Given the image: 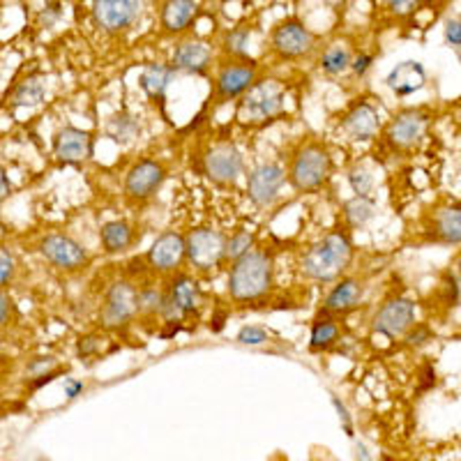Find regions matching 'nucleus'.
I'll return each instance as SVG.
<instances>
[{
    "label": "nucleus",
    "mask_w": 461,
    "mask_h": 461,
    "mask_svg": "<svg viewBox=\"0 0 461 461\" xmlns=\"http://www.w3.org/2000/svg\"><path fill=\"white\" fill-rule=\"evenodd\" d=\"M286 185V167L279 159H261L245 173V196L258 212L273 210Z\"/></svg>",
    "instance_id": "9d476101"
},
{
    "label": "nucleus",
    "mask_w": 461,
    "mask_h": 461,
    "mask_svg": "<svg viewBox=\"0 0 461 461\" xmlns=\"http://www.w3.org/2000/svg\"><path fill=\"white\" fill-rule=\"evenodd\" d=\"M415 3H420V5H434L438 0H415Z\"/></svg>",
    "instance_id": "5fc2aeb1"
},
{
    "label": "nucleus",
    "mask_w": 461,
    "mask_h": 461,
    "mask_svg": "<svg viewBox=\"0 0 461 461\" xmlns=\"http://www.w3.org/2000/svg\"><path fill=\"white\" fill-rule=\"evenodd\" d=\"M427 236L436 245H461V205H443L427 221Z\"/></svg>",
    "instance_id": "393cba45"
},
{
    "label": "nucleus",
    "mask_w": 461,
    "mask_h": 461,
    "mask_svg": "<svg viewBox=\"0 0 461 461\" xmlns=\"http://www.w3.org/2000/svg\"><path fill=\"white\" fill-rule=\"evenodd\" d=\"M335 127L339 137H344L348 143H356V146L376 141L383 130L381 106L369 97H357V100L346 104V109L337 118Z\"/></svg>",
    "instance_id": "f8f14e48"
},
{
    "label": "nucleus",
    "mask_w": 461,
    "mask_h": 461,
    "mask_svg": "<svg viewBox=\"0 0 461 461\" xmlns=\"http://www.w3.org/2000/svg\"><path fill=\"white\" fill-rule=\"evenodd\" d=\"M10 236H12V230H10V226L5 224V221L0 220V245H5L7 240H10Z\"/></svg>",
    "instance_id": "864d4df0"
},
{
    "label": "nucleus",
    "mask_w": 461,
    "mask_h": 461,
    "mask_svg": "<svg viewBox=\"0 0 461 461\" xmlns=\"http://www.w3.org/2000/svg\"><path fill=\"white\" fill-rule=\"evenodd\" d=\"M104 134L121 148H130L141 139L143 121L134 111H115L104 122Z\"/></svg>",
    "instance_id": "bb28decb"
},
{
    "label": "nucleus",
    "mask_w": 461,
    "mask_h": 461,
    "mask_svg": "<svg viewBox=\"0 0 461 461\" xmlns=\"http://www.w3.org/2000/svg\"><path fill=\"white\" fill-rule=\"evenodd\" d=\"M16 319V307L14 300L10 298V294H5L3 288H0V332L7 330Z\"/></svg>",
    "instance_id": "c03bdc74"
},
{
    "label": "nucleus",
    "mask_w": 461,
    "mask_h": 461,
    "mask_svg": "<svg viewBox=\"0 0 461 461\" xmlns=\"http://www.w3.org/2000/svg\"><path fill=\"white\" fill-rule=\"evenodd\" d=\"M415 321H418V307L413 300L406 295H393L383 300L374 312L372 330L388 339H402Z\"/></svg>",
    "instance_id": "dca6fc26"
},
{
    "label": "nucleus",
    "mask_w": 461,
    "mask_h": 461,
    "mask_svg": "<svg viewBox=\"0 0 461 461\" xmlns=\"http://www.w3.org/2000/svg\"><path fill=\"white\" fill-rule=\"evenodd\" d=\"M95 155V137L93 131L81 130V127L65 125L53 134V158L60 164H84L93 159Z\"/></svg>",
    "instance_id": "6ab92c4d"
},
{
    "label": "nucleus",
    "mask_w": 461,
    "mask_h": 461,
    "mask_svg": "<svg viewBox=\"0 0 461 461\" xmlns=\"http://www.w3.org/2000/svg\"><path fill=\"white\" fill-rule=\"evenodd\" d=\"M378 217L376 196H351L339 205V220L346 230H365Z\"/></svg>",
    "instance_id": "a878e982"
},
{
    "label": "nucleus",
    "mask_w": 461,
    "mask_h": 461,
    "mask_svg": "<svg viewBox=\"0 0 461 461\" xmlns=\"http://www.w3.org/2000/svg\"><path fill=\"white\" fill-rule=\"evenodd\" d=\"M353 261H356L353 233L339 224L323 233L300 254L298 273L304 282L328 286L348 275Z\"/></svg>",
    "instance_id": "f03ea898"
},
{
    "label": "nucleus",
    "mask_w": 461,
    "mask_h": 461,
    "mask_svg": "<svg viewBox=\"0 0 461 461\" xmlns=\"http://www.w3.org/2000/svg\"><path fill=\"white\" fill-rule=\"evenodd\" d=\"M199 5L196 0H164L159 10V26L167 35H183L194 23Z\"/></svg>",
    "instance_id": "cd10ccee"
},
{
    "label": "nucleus",
    "mask_w": 461,
    "mask_h": 461,
    "mask_svg": "<svg viewBox=\"0 0 461 461\" xmlns=\"http://www.w3.org/2000/svg\"><path fill=\"white\" fill-rule=\"evenodd\" d=\"M249 44H252V28L236 26L224 32L220 47L226 58H249Z\"/></svg>",
    "instance_id": "72a5a7b5"
},
{
    "label": "nucleus",
    "mask_w": 461,
    "mask_h": 461,
    "mask_svg": "<svg viewBox=\"0 0 461 461\" xmlns=\"http://www.w3.org/2000/svg\"><path fill=\"white\" fill-rule=\"evenodd\" d=\"M319 49V35L300 19H284L270 32V53L282 63H300Z\"/></svg>",
    "instance_id": "ddd939ff"
},
{
    "label": "nucleus",
    "mask_w": 461,
    "mask_h": 461,
    "mask_svg": "<svg viewBox=\"0 0 461 461\" xmlns=\"http://www.w3.org/2000/svg\"><path fill=\"white\" fill-rule=\"evenodd\" d=\"M344 180L353 196H374L376 189V176H374L372 167L365 162H353L351 167L344 171Z\"/></svg>",
    "instance_id": "473e14b6"
},
{
    "label": "nucleus",
    "mask_w": 461,
    "mask_h": 461,
    "mask_svg": "<svg viewBox=\"0 0 461 461\" xmlns=\"http://www.w3.org/2000/svg\"><path fill=\"white\" fill-rule=\"evenodd\" d=\"M44 100H47V79L42 74H26L7 95V102L14 109H35Z\"/></svg>",
    "instance_id": "7c9ffc66"
},
{
    "label": "nucleus",
    "mask_w": 461,
    "mask_h": 461,
    "mask_svg": "<svg viewBox=\"0 0 461 461\" xmlns=\"http://www.w3.org/2000/svg\"><path fill=\"white\" fill-rule=\"evenodd\" d=\"M353 49L348 47L346 42H332L319 53V72L328 79H339L344 77L346 72H351V63H353Z\"/></svg>",
    "instance_id": "2f4dec72"
},
{
    "label": "nucleus",
    "mask_w": 461,
    "mask_h": 461,
    "mask_svg": "<svg viewBox=\"0 0 461 461\" xmlns=\"http://www.w3.org/2000/svg\"><path fill=\"white\" fill-rule=\"evenodd\" d=\"M362 300H365V282H362V277H357V275H344L335 284H330L328 294L321 300L319 310L325 312V314L344 319V316L360 310Z\"/></svg>",
    "instance_id": "aec40b11"
},
{
    "label": "nucleus",
    "mask_w": 461,
    "mask_h": 461,
    "mask_svg": "<svg viewBox=\"0 0 461 461\" xmlns=\"http://www.w3.org/2000/svg\"><path fill=\"white\" fill-rule=\"evenodd\" d=\"M63 390H65V397H68L69 402H74V399L81 397V394L86 393V383L79 381V378H65Z\"/></svg>",
    "instance_id": "09e8293b"
},
{
    "label": "nucleus",
    "mask_w": 461,
    "mask_h": 461,
    "mask_svg": "<svg viewBox=\"0 0 461 461\" xmlns=\"http://www.w3.org/2000/svg\"><path fill=\"white\" fill-rule=\"evenodd\" d=\"M356 459L357 461H372V455H369V450L365 443H357L356 446Z\"/></svg>",
    "instance_id": "603ef678"
},
{
    "label": "nucleus",
    "mask_w": 461,
    "mask_h": 461,
    "mask_svg": "<svg viewBox=\"0 0 461 461\" xmlns=\"http://www.w3.org/2000/svg\"><path fill=\"white\" fill-rule=\"evenodd\" d=\"M263 68L254 58H224L212 77V90L205 111H215L224 104H236L247 90L263 77Z\"/></svg>",
    "instance_id": "39448f33"
},
{
    "label": "nucleus",
    "mask_w": 461,
    "mask_h": 461,
    "mask_svg": "<svg viewBox=\"0 0 461 461\" xmlns=\"http://www.w3.org/2000/svg\"><path fill=\"white\" fill-rule=\"evenodd\" d=\"M143 0H93L90 14L95 26L106 35H122L131 26H137L143 14Z\"/></svg>",
    "instance_id": "f3484780"
},
{
    "label": "nucleus",
    "mask_w": 461,
    "mask_h": 461,
    "mask_svg": "<svg viewBox=\"0 0 461 461\" xmlns=\"http://www.w3.org/2000/svg\"><path fill=\"white\" fill-rule=\"evenodd\" d=\"M141 242V229L130 220H106L100 226V247L104 257H127Z\"/></svg>",
    "instance_id": "4be33fe9"
},
{
    "label": "nucleus",
    "mask_w": 461,
    "mask_h": 461,
    "mask_svg": "<svg viewBox=\"0 0 461 461\" xmlns=\"http://www.w3.org/2000/svg\"><path fill=\"white\" fill-rule=\"evenodd\" d=\"M277 284V261L270 247L252 252L226 266V298L236 307H257L270 300Z\"/></svg>",
    "instance_id": "f257e3e1"
},
{
    "label": "nucleus",
    "mask_w": 461,
    "mask_h": 461,
    "mask_svg": "<svg viewBox=\"0 0 461 461\" xmlns=\"http://www.w3.org/2000/svg\"><path fill=\"white\" fill-rule=\"evenodd\" d=\"M164 284H167L168 298L183 312L185 319L199 321L201 312L205 307V291L201 286V279L189 273V270H180V273L164 279Z\"/></svg>",
    "instance_id": "a211bd4d"
},
{
    "label": "nucleus",
    "mask_w": 461,
    "mask_h": 461,
    "mask_svg": "<svg viewBox=\"0 0 461 461\" xmlns=\"http://www.w3.org/2000/svg\"><path fill=\"white\" fill-rule=\"evenodd\" d=\"M254 247H257V230L245 229V226L233 230L230 236H226V266L252 252Z\"/></svg>",
    "instance_id": "f704fd0d"
},
{
    "label": "nucleus",
    "mask_w": 461,
    "mask_h": 461,
    "mask_svg": "<svg viewBox=\"0 0 461 461\" xmlns=\"http://www.w3.org/2000/svg\"><path fill=\"white\" fill-rule=\"evenodd\" d=\"M137 294V312L139 321L146 323H158L159 314H162L164 300H167V284H159L155 277L141 279Z\"/></svg>",
    "instance_id": "c756f323"
},
{
    "label": "nucleus",
    "mask_w": 461,
    "mask_h": 461,
    "mask_svg": "<svg viewBox=\"0 0 461 461\" xmlns=\"http://www.w3.org/2000/svg\"><path fill=\"white\" fill-rule=\"evenodd\" d=\"M226 236L220 226H196L185 233V247H187V267L189 273L199 279L215 277L221 267H226Z\"/></svg>",
    "instance_id": "423d86ee"
},
{
    "label": "nucleus",
    "mask_w": 461,
    "mask_h": 461,
    "mask_svg": "<svg viewBox=\"0 0 461 461\" xmlns=\"http://www.w3.org/2000/svg\"><path fill=\"white\" fill-rule=\"evenodd\" d=\"M459 291H461V284H459Z\"/></svg>",
    "instance_id": "6e6d98bb"
},
{
    "label": "nucleus",
    "mask_w": 461,
    "mask_h": 461,
    "mask_svg": "<svg viewBox=\"0 0 461 461\" xmlns=\"http://www.w3.org/2000/svg\"><path fill=\"white\" fill-rule=\"evenodd\" d=\"M143 263L148 275L155 279H168L171 275L185 270L187 263V247H185V233L176 229L162 230L143 254Z\"/></svg>",
    "instance_id": "2eb2a0df"
},
{
    "label": "nucleus",
    "mask_w": 461,
    "mask_h": 461,
    "mask_svg": "<svg viewBox=\"0 0 461 461\" xmlns=\"http://www.w3.org/2000/svg\"><path fill=\"white\" fill-rule=\"evenodd\" d=\"M203 176L217 187H236L247 173V159L242 148L230 139H220L212 146L205 148L201 158Z\"/></svg>",
    "instance_id": "9b49d317"
},
{
    "label": "nucleus",
    "mask_w": 461,
    "mask_h": 461,
    "mask_svg": "<svg viewBox=\"0 0 461 461\" xmlns=\"http://www.w3.org/2000/svg\"><path fill=\"white\" fill-rule=\"evenodd\" d=\"M106 344V332H88V335H81L77 341V356L81 360H90V357H97L102 353Z\"/></svg>",
    "instance_id": "4c0bfd02"
},
{
    "label": "nucleus",
    "mask_w": 461,
    "mask_h": 461,
    "mask_svg": "<svg viewBox=\"0 0 461 461\" xmlns=\"http://www.w3.org/2000/svg\"><path fill=\"white\" fill-rule=\"evenodd\" d=\"M273 339V332L267 330L266 325H258V323H245L240 330L236 332V341L240 346H263L267 341Z\"/></svg>",
    "instance_id": "c9c22d12"
},
{
    "label": "nucleus",
    "mask_w": 461,
    "mask_h": 461,
    "mask_svg": "<svg viewBox=\"0 0 461 461\" xmlns=\"http://www.w3.org/2000/svg\"><path fill=\"white\" fill-rule=\"evenodd\" d=\"M443 40L461 60V16H450L443 26Z\"/></svg>",
    "instance_id": "a19ab883"
},
{
    "label": "nucleus",
    "mask_w": 461,
    "mask_h": 461,
    "mask_svg": "<svg viewBox=\"0 0 461 461\" xmlns=\"http://www.w3.org/2000/svg\"><path fill=\"white\" fill-rule=\"evenodd\" d=\"M427 86V69L425 65L418 63V60H403V63L394 65L393 69L385 77V88L399 97V100H406L411 95L420 93V90Z\"/></svg>",
    "instance_id": "b1692460"
},
{
    "label": "nucleus",
    "mask_w": 461,
    "mask_h": 461,
    "mask_svg": "<svg viewBox=\"0 0 461 461\" xmlns=\"http://www.w3.org/2000/svg\"><path fill=\"white\" fill-rule=\"evenodd\" d=\"M215 63V49L203 40H183L173 47L171 68L187 77H205Z\"/></svg>",
    "instance_id": "412c9836"
},
{
    "label": "nucleus",
    "mask_w": 461,
    "mask_h": 461,
    "mask_svg": "<svg viewBox=\"0 0 461 461\" xmlns=\"http://www.w3.org/2000/svg\"><path fill=\"white\" fill-rule=\"evenodd\" d=\"M429 125L431 113L425 106H406V109H399L388 122H383L378 139L394 155L411 152L425 141Z\"/></svg>",
    "instance_id": "6e6552de"
},
{
    "label": "nucleus",
    "mask_w": 461,
    "mask_h": 461,
    "mask_svg": "<svg viewBox=\"0 0 461 461\" xmlns=\"http://www.w3.org/2000/svg\"><path fill=\"white\" fill-rule=\"evenodd\" d=\"M178 72L171 68V63H148L139 72V88L146 95V100L158 109L167 104V93L176 81Z\"/></svg>",
    "instance_id": "5701e85b"
},
{
    "label": "nucleus",
    "mask_w": 461,
    "mask_h": 461,
    "mask_svg": "<svg viewBox=\"0 0 461 461\" xmlns=\"http://www.w3.org/2000/svg\"><path fill=\"white\" fill-rule=\"evenodd\" d=\"M431 335H434V332H431L429 325L415 321V323L411 325V330L402 337V341L403 346H409V348H422L425 344H429Z\"/></svg>",
    "instance_id": "ea45409f"
},
{
    "label": "nucleus",
    "mask_w": 461,
    "mask_h": 461,
    "mask_svg": "<svg viewBox=\"0 0 461 461\" xmlns=\"http://www.w3.org/2000/svg\"><path fill=\"white\" fill-rule=\"evenodd\" d=\"M230 319V312L229 310H220V307H215L212 310V316H210V332H221L226 328V321Z\"/></svg>",
    "instance_id": "de8ad7c7"
},
{
    "label": "nucleus",
    "mask_w": 461,
    "mask_h": 461,
    "mask_svg": "<svg viewBox=\"0 0 461 461\" xmlns=\"http://www.w3.org/2000/svg\"><path fill=\"white\" fill-rule=\"evenodd\" d=\"M10 196H12V180L10 176H7V168L0 167V205L5 203Z\"/></svg>",
    "instance_id": "3c124183"
},
{
    "label": "nucleus",
    "mask_w": 461,
    "mask_h": 461,
    "mask_svg": "<svg viewBox=\"0 0 461 461\" xmlns=\"http://www.w3.org/2000/svg\"><path fill=\"white\" fill-rule=\"evenodd\" d=\"M37 252L53 270L65 275H79L90 266L93 257H90L88 247L72 238L69 233H47L37 242Z\"/></svg>",
    "instance_id": "4468645a"
},
{
    "label": "nucleus",
    "mask_w": 461,
    "mask_h": 461,
    "mask_svg": "<svg viewBox=\"0 0 461 461\" xmlns=\"http://www.w3.org/2000/svg\"><path fill=\"white\" fill-rule=\"evenodd\" d=\"M168 180V167L155 155H143L127 167L122 176V196L131 205H146L162 192Z\"/></svg>",
    "instance_id": "1a4fd4ad"
},
{
    "label": "nucleus",
    "mask_w": 461,
    "mask_h": 461,
    "mask_svg": "<svg viewBox=\"0 0 461 461\" xmlns=\"http://www.w3.org/2000/svg\"><path fill=\"white\" fill-rule=\"evenodd\" d=\"M137 294L139 284L130 277H118L106 284L100 303V328L104 332H121L130 330L131 325L139 321L137 312Z\"/></svg>",
    "instance_id": "0eeeda50"
},
{
    "label": "nucleus",
    "mask_w": 461,
    "mask_h": 461,
    "mask_svg": "<svg viewBox=\"0 0 461 461\" xmlns=\"http://www.w3.org/2000/svg\"><path fill=\"white\" fill-rule=\"evenodd\" d=\"M383 7L397 19H409V16L415 14L418 3L415 0H383Z\"/></svg>",
    "instance_id": "a18cd8bd"
},
{
    "label": "nucleus",
    "mask_w": 461,
    "mask_h": 461,
    "mask_svg": "<svg viewBox=\"0 0 461 461\" xmlns=\"http://www.w3.org/2000/svg\"><path fill=\"white\" fill-rule=\"evenodd\" d=\"M344 337V325L339 316L325 314L319 310L310 328V351L312 353H328L332 351Z\"/></svg>",
    "instance_id": "c85d7f7f"
},
{
    "label": "nucleus",
    "mask_w": 461,
    "mask_h": 461,
    "mask_svg": "<svg viewBox=\"0 0 461 461\" xmlns=\"http://www.w3.org/2000/svg\"><path fill=\"white\" fill-rule=\"evenodd\" d=\"M16 275H19V258L10 247L0 245V288L5 291L7 286H12Z\"/></svg>",
    "instance_id": "e433bc0d"
},
{
    "label": "nucleus",
    "mask_w": 461,
    "mask_h": 461,
    "mask_svg": "<svg viewBox=\"0 0 461 461\" xmlns=\"http://www.w3.org/2000/svg\"><path fill=\"white\" fill-rule=\"evenodd\" d=\"M63 374V367L56 369V372H49V374H42V376H35V378H28V388L31 390H40L44 388V385H49V383L56 381L58 376Z\"/></svg>",
    "instance_id": "8fccbe9b"
},
{
    "label": "nucleus",
    "mask_w": 461,
    "mask_h": 461,
    "mask_svg": "<svg viewBox=\"0 0 461 461\" xmlns=\"http://www.w3.org/2000/svg\"><path fill=\"white\" fill-rule=\"evenodd\" d=\"M60 369V360L51 353H44V356H35L26 362V376L28 378H35V376H42V374L49 372H56Z\"/></svg>",
    "instance_id": "58836bf2"
},
{
    "label": "nucleus",
    "mask_w": 461,
    "mask_h": 461,
    "mask_svg": "<svg viewBox=\"0 0 461 461\" xmlns=\"http://www.w3.org/2000/svg\"><path fill=\"white\" fill-rule=\"evenodd\" d=\"M58 19H60V3H56V0H53V3H49V5L44 7L42 14H40V26L51 28Z\"/></svg>",
    "instance_id": "49530a36"
},
{
    "label": "nucleus",
    "mask_w": 461,
    "mask_h": 461,
    "mask_svg": "<svg viewBox=\"0 0 461 461\" xmlns=\"http://www.w3.org/2000/svg\"><path fill=\"white\" fill-rule=\"evenodd\" d=\"M288 90L284 81L261 77L236 102V122L245 130H263L286 113Z\"/></svg>",
    "instance_id": "20e7f679"
},
{
    "label": "nucleus",
    "mask_w": 461,
    "mask_h": 461,
    "mask_svg": "<svg viewBox=\"0 0 461 461\" xmlns=\"http://www.w3.org/2000/svg\"><path fill=\"white\" fill-rule=\"evenodd\" d=\"M286 183L298 196H314L335 178V155L319 137H303L286 152Z\"/></svg>",
    "instance_id": "7ed1b4c3"
},
{
    "label": "nucleus",
    "mask_w": 461,
    "mask_h": 461,
    "mask_svg": "<svg viewBox=\"0 0 461 461\" xmlns=\"http://www.w3.org/2000/svg\"><path fill=\"white\" fill-rule=\"evenodd\" d=\"M330 403H332V409L337 411V415H339V422H341V427H344L346 436H348V438H356V429H353V415H351V411H348V406H346V403L341 402V397H337V394H330Z\"/></svg>",
    "instance_id": "37998d69"
},
{
    "label": "nucleus",
    "mask_w": 461,
    "mask_h": 461,
    "mask_svg": "<svg viewBox=\"0 0 461 461\" xmlns=\"http://www.w3.org/2000/svg\"><path fill=\"white\" fill-rule=\"evenodd\" d=\"M374 63H376V56L372 51H360L353 56V63H351V72L356 79H365L369 72H372Z\"/></svg>",
    "instance_id": "79ce46f5"
}]
</instances>
